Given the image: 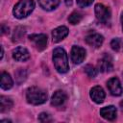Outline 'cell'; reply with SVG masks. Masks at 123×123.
<instances>
[{"label":"cell","instance_id":"obj_1","mask_svg":"<svg viewBox=\"0 0 123 123\" xmlns=\"http://www.w3.org/2000/svg\"><path fill=\"white\" fill-rule=\"evenodd\" d=\"M53 63L56 68V70L59 73H66L69 70V64H68V59H67V54L65 50L62 47H57L53 51V56H52Z\"/></svg>","mask_w":123,"mask_h":123},{"label":"cell","instance_id":"obj_2","mask_svg":"<svg viewBox=\"0 0 123 123\" xmlns=\"http://www.w3.org/2000/svg\"><path fill=\"white\" fill-rule=\"evenodd\" d=\"M35 9V2L34 0H19L18 3L13 7L12 13L13 16L22 19L27 17Z\"/></svg>","mask_w":123,"mask_h":123},{"label":"cell","instance_id":"obj_3","mask_svg":"<svg viewBox=\"0 0 123 123\" xmlns=\"http://www.w3.org/2000/svg\"><path fill=\"white\" fill-rule=\"evenodd\" d=\"M26 99L32 105H41L47 100V93L40 87L31 86L26 91Z\"/></svg>","mask_w":123,"mask_h":123},{"label":"cell","instance_id":"obj_4","mask_svg":"<svg viewBox=\"0 0 123 123\" xmlns=\"http://www.w3.org/2000/svg\"><path fill=\"white\" fill-rule=\"evenodd\" d=\"M94 12H95L96 18L98 19L99 22L103 24H109L111 22V13L109 7H106L105 5L98 3L94 7Z\"/></svg>","mask_w":123,"mask_h":123},{"label":"cell","instance_id":"obj_5","mask_svg":"<svg viewBox=\"0 0 123 123\" xmlns=\"http://www.w3.org/2000/svg\"><path fill=\"white\" fill-rule=\"evenodd\" d=\"M86 52L85 48L77 45L72 46L70 51V59L74 64H79L83 62L86 59Z\"/></svg>","mask_w":123,"mask_h":123},{"label":"cell","instance_id":"obj_6","mask_svg":"<svg viewBox=\"0 0 123 123\" xmlns=\"http://www.w3.org/2000/svg\"><path fill=\"white\" fill-rule=\"evenodd\" d=\"M29 39L34 43L38 51H42L47 46V36L45 34H33L29 36Z\"/></svg>","mask_w":123,"mask_h":123},{"label":"cell","instance_id":"obj_7","mask_svg":"<svg viewBox=\"0 0 123 123\" xmlns=\"http://www.w3.org/2000/svg\"><path fill=\"white\" fill-rule=\"evenodd\" d=\"M104 41V37L102 35L96 33V32H89L86 36V42L93 47V48H99L101 47V45L103 44Z\"/></svg>","mask_w":123,"mask_h":123},{"label":"cell","instance_id":"obj_8","mask_svg":"<svg viewBox=\"0 0 123 123\" xmlns=\"http://www.w3.org/2000/svg\"><path fill=\"white\" fill-rule=\"evenodd\" d=\"M107 86L111 94L113 96H120L123 92V88L118 78H111L107 82Z\"/></svg>","mask_w":123,"mask_h":123},{"label":"cell","instance_id":"obj_9","mask_svg":"<svg viewBox=\"0 0 123 123\" xmlns=\"http://www.w3.org/2000/svg\"><path fill=\"white\" fill-rule=\"evenodd\" d=\"M113 68L112 59L110 55L105 54L98 62V69L101 72H110Z\"/></svg>","mask_w":123,"mask_h":123},{"label":"cell","instance_id":"obj_10","mask_svg":"<svg viewBox=\"0 0 123 123\" xmlns=\"http://www.w3.org/2000/svg\"><path fill=\"white\" fill-rule=\"evenodd\" d=\"M89 95H90V98L92 99V101L95 102L96 104H101V103H103V101H104V99H105V97H106L105 91H104V89H103L100 86H93V87L90 89Z\"/></svg>","mask_w":123,"mask_h":123},{"label":"cell","instance_id":"obj_11","mask_svg":"<svg viewBox=\"0 0 123 123\" xmlns=\"http://www.w3.org/2000/svg\"><path fill=\"white\" fill-rule=\"evenodd\" d=\"M12 58L16 62H26L30 59V53L25 47L18 46L12 50Z\"/></svg>","mask_w":123,"mask_h":123},{"label":"cell","instance_id":"obj_12","mask_svg":"<svg viewBox=\"0 0 123 123\" xmlns=\"http://www.w3.org/2000/svg\"><path fill=\"white\" fill-rule=\"evenodd\" d=\"M68 33H69V31H68L67 27H65V26L57 27L52 32V40H53V42L58 43V42L62 41L65 37H67Z\"/></svg>","mask_w":123,"mask_h":123},{"label":"cell","instance_id":"obj_13","mask_svg":"<svg viewBox=\"0 0 123 123\" xmlns=\"http://www.w3.org/2000/svg\"><path fill=\"white\" fill-rule=\"evenodd\" d=\"M116 108L114 106H107L100 110V115L109 121H113L116 118Z\"/></svg>","mask_w":123,"mask_h":123},{"label":"cell","instance_id":"obj_14","mask_svg":"<svg viewBox=\"0 0 123 123\" xmlns=\"http://www.w3.org/2000/svg\"><path fill=\"white\" fill-rule=\"evenodd\" d=\"M67 99V95L63 90H57L51 97V104L55 107H60L64 104Z\"/></svg>","mask_w":123,"mask_h":123},{"label":"cell","instance_id":"obj_15","mask_svg":"<svg viewBox=\"0 0 123 123\" xmlns=\"http://www.w3.org/2000/svg\"><path fill=\"white\" fill-rule=\"evenodd\" d=\"M38 4L43 10L52 11L59 6L60 0H38Z\"/></svg>","mask_w":123,"mask_h":123},{"label":"cell","instance_id":"obj_16","mask_svg":"<svg viewBox=\"0 0 123 123\" xmlns=\"http://www.w3.org/2000/svg\"><path fill=\"white\" fill-rule=\"evenodd\" d=\"M12 79L11 75L7 72H2L1 74V88L4 90H8L12 86Z\"/></svg>","mask_w":123,"mask_h":123},{"label":"cell","instance_id":"obj_17","mask_svg":"<svg viewBox=\"0 0 123 123\" xmlns=\"http://www.w3.org/2000/svg\"><path fill=\"white\" fill-rule=\"evenodd\" d=\"M12 101L6 97V96H1L0 97V111L1 112H6L8 111H10L12 108Z\"/></svg>","mask_w":123,"mask_h":123},{"label":"cell","instance_id":"obj_18","mask_svg":"<svg viewBox=\"0 0 123 123\" xmlns=\"http://www.w3.org/2000/svg\"><path fill=\"white\" fill-rule=\"evenodd\" d=\"M81 20H82V14L79 12H73L68 17V22L72 25H76L80 23Z\"/></svg>","mask_w":123,"mask_h":123},{"label":"cell","instance_id":"obj_19","mask_svg":"<svg viewBox=\"0 0 123 123\" xmlns=\"http://www.w3.org/2000/svg\"><path fill=\"white\" fill-rule=\"evenodd\" d=\"M24 34H25V28L17 27L14 30V33L12 35V40L13 41H19L21 39V37L24 36Z\"/></svg>","mask_w":123,"mask_h":123},{"label":"cell","instance_id":"obj_20","mask_svg":"<svg viewBox=\"0 0 123 123\" xmlns=\"http://www.w3.org/2000/svg\"><path fill=\"white\" fill-rule=\"evenodd\" d=\"M14 74H15V79H16L17 84H21L23 81H25L26 76H27L26 71L24 69H22V68H19Z\"/></svg>","mask_w":123,"mask_h":123},{"label":"cell","instance_id":"obj_21","mask_svg":"<svg viewBox=\"0 0 123 123\" xmlns=\"http://www.w3.org/2000/svg\"><path fill=\"white\" fill-rule=\"evenodd\" d=\"M84 69H85V72L86 73V75H87L88 77H90V78L95 77L96 74H97V70L95 69V67L92 66V65H90V64L86 65Z\"/></svg>","mask_w":123,"mask_h":123},{"label":"cell","instance_id":"obj_22","mask_svg":"<svg viewBox=\"0 0 123 123\" xmlns=\"http://www.w3.org/2000/svg\"><path fill=\"white\" fill-rule=\"evenodd\" d=\"M121 44H122V41L118 37H115L111 41V46L112 50H114V51H119L121 48Z\"/></svg>","mask_w":123,"mask_h":123},{"label":"cell","instance_id":"obj_23","mask_svg":"<svg viewBox=\"0 0 123 123\" xmlns=\"http://www.w3.org/2000/svg\"><path fill=\"white\" fill-rule=\"evenodd\" d=\"M38 121H40V122H51L52 121V118H51V116L48 113L41 112L38 115Z\"/></svg>","mask_w":123,"mask_h":123},{"label":"cell","instance_id":"obj_24","mask_svg":"<svg viewBox=\"0 0 123 123\" xmlns=\"http://www.w3.org/2000/svg\"><path fill=\"white\" fill-rule=\"evenodd\" d=\"M76 2L80 8H86L89 5H91L93 0H76Z\"/></svg>","mask_w":123,"mask_h":123},{"label":"cell","instance_id":"obj_25","mask_svg":"<svg viewBox=\"0 0 123 123\" xmlns=\"http://www.w3.org/2000/svg\"><path fill=\"white\" fill-rule=\"evenodd\" d=\"M1 33L4 35V34H9V28L8 27H6L5 25H2V31H1Z\"/></svg>","mask_w":123,"mask_h":123},{"label":"cell","instance_id":"obj_26","mask_svg":"<svg viewBox=\"0 0 123 123\" xmlns=\"http://www.w3.org/2000/svg\"><path fill=\"white\" fill-rule=\"evenodd\" d=\"M64 2H65V5H66L67 7H69V6H71V5H72L73 0H64Z\"/></svg>","mask_w":123,"mask_h":123},{"label":"cell","instance_id":"obj_27","mask_svg":"<svg viewBox=\"0 0 123 123\" xmlns=\"http://www.w3.org/2000/svg\"><path fill=\"white\" fill-rule=\"evenodd\" d=\"M120 21H121V26H122V31H123V12L121 13V17H120Z\"/></svg>","mask_w":123,"mask_h":123},{"label":"cell","instance_id":"obj_28","mask_svg":"<svg viewBox=\"0 0 123 123\" xmlns=\"http://www.w3.org/2000/svg\"><path fill=\"white\" fill-rule=\"evenodd\" d=\"M3 55H4V50H3V47H1V57H0V59L3 58Z\"/></svg>","mask_w":123,"mask_h":123},{"label":"cell","instance_id":"obj_29","mask_svg":"<svg viewBox=\"0 0 123 123\" xmlns=\"http://www.w3.org/2000/svg\"><path fill=\"white\" fill-rule=\"evenodd\" d=\"M119 106H120V108H121V110L123 111V100H122V101H121V102L119 103Z\"/></svg>","mask_w":123,"mask_h":123},{"label":"cell","instance_id":"obj_30","mask_svg":"<svg viewBox=\"0 0 123 123\" xmlns=\"http://www.w3.org/2000/svg\"><path fill=\"white\" fill-rule=\"evenodd\" d=\"M1 122H11L10 120H1Z\"/></svg>","mask_w":123,"mask_h":123}]
</instances>
